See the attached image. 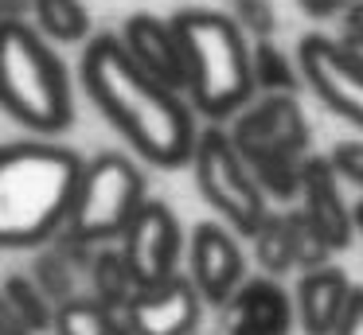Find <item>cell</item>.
Wrapping results in <instances>:
<instances>
[{"label": "cell", "mask_w": 363, "mask_h": 335, "mask_svg": "<svg viewBox=\"0 0 363 335\" xmlns=\"http://www.w3.org/2000/svg\"><path fill=\"white\" fill-rule=\"evenodd\" d=\"M188 277L207 304L223 308L246 285V257L238 238L223 222H199L188 238Z\"/></svg>", "instance_id": "obj_10"}, {"label": "cell", "mask_w": 363, "mask_h": 335, "mask_svg": "<svg viewBox=\"0 0 363 335\" xmlns=\"http://www.w3.org/2000/svg\"><path fill=\"white\" fill-rule=\"evenodd\" d=\"M0 109L35 132H63L74 121L71 78L24 20L0 23Z\"/></svg>", "instance_id": "obj_4"}, {"label": "cell", "mask_w": 363, "mask_h": 335, "mask_svg": "<svg viewBox=\"0 0 363 335\" xmlns=\"http://www.w3.org/2000/svg\"><path fill=\"white\" fill-rule=\"evenodd\" d=\"M297 327L293 296L277 277H254L223 304V335H289Z\"/></svg>", "instance_id": "obj_13"}, {"label": "cell", "mask_w": 363, "mask_h": 335, "mask_svg": "<svg viewBox=\"0 0 363 335\" xmlns=\"http://www.w3.org/2000/svg\"><path fill=\"white\" fill-rule=\"evenodd\" d=\"M352 280L336 265H316V269L301 273L297 293H293V312H297V327L305 335H336L340 319L352 300Z\"/></svg>", "instance_id": "obj_15"}, {"label": "cell", "mask_w": 363, "mask_h": 335, "mask_svg": "<svg viewBox=\"0 0 363 335\" xmlns=\"http://www.w3.org/2000/svg\"><path fill=\"white\" fill-rule=\"evenodd\" d=\"M28 4H32V0H0V23H9V20H24Z\"/></svg>", "instance_id": "obj_28"}, {"label": "cell", "mask_w": 363, "mask_h": 335, "mask_svg": "<svg viewBox=\"0 0 363 335\" xmlns=\"http://www.w3.org/2000/svg\"><path fill=\"white\" fill-rule=\"evenodd\" d=\"M32 12L43 35L59 43H79L90 31V12L82 8V0H32Z\"/></svg>", "instance_id": "obj_19"}, {"label": "cell", "mask_w": 363, "mask_h": 335, "mask_svg": "<svg viewBox=\"0 0 363 335\" xmlns=\"http://www.w3.org/2000/svg\"><path fill=\"white\" fill-rule=\"evenodd\" d=\"M336 335H363V288H352V300H347V312L340 319Z\"/></svg>", "instance_id": "obj_25"}, {"label": "cell", "mask_w": 363, "mask_h": 335, "mask_svg": "<svg viewBox=\"0 0 363 335\" xmlns=\"http://www.w3.org/2000/svg\"><path fill=\"white\" fill-rule=\"evenodd\" d=\"M121 43L157 82L172 86V90H188V62H184V47L172 20L164 23L160 16H149V12L129 16Z\"/></svg>", "instance_id": "obj_14"}, {"label": "cell", "mask_w": 363, "mask_h": 335, "mask_svg": "<svg viewBox=\"0 0 363 335\" xmlns=\"http://www.w3.org/2000/svg\"><path fill=\"white\" fill-rule=\"evenodd\" d=\"M121 324L113 308L98 296H71L55 308V335H118Z\"/></svg>", "instance_id": "obj_17"}, {"label": "cell", "mask_w": 363, "mask_h": 335, "mask_svg": "<svg viewBox=\"0 0 363 335\" xmlns=\"http://www.w3.org/2000/svg\"><path fill=\"white\" fill-rule=\"evenodd\" d=\"M191 168H196V183L203 191V199L215 207V215L235 234L254 238V230L266 222L269 207H266V191L254 179L246 156L238 152L235 137L227 129H219V125L203 129L196 140Z\"/></svg>", "instance_id": "obj_7"}, {"label": "cell", "mask_w": 363, "mask_h": 335, "mask_svg": "<svg viewBox=\"0 0 363 335\" xmlns=\"http://www.w3.org/2000/svg\"><path fill=\"white\" fill-rule=\"evenodd\" d=\"M90 280H94V296L113 312H125V304L137 296L133 273L125 265V254L121 249H106V254L94 257V269H90Z\"/></svg>", "instance_id": "obj_18"}, {"label": "cell", "mask_w": 363, "mask_h": 335, "mask_svg": "<svg viewBox=\"0 0 363 335\" xmlns=\"http://www.w3.org/2000/svg\"><path fill=\"white\" fill-rule=\"evenodd\" d=\"M250 242L266 277H281V273L297 269V242H293L289 215H266V222L254 230Z\"/></svg>", "instance_id": "obj_16"}, {"label": "cell", "mask_w": 363, "mask_h": 335, "mask_svg": "<svg viewBox=\"0 0 363 335\" xmlns=\"http://www.w3.org/2000/svg\"><path fill=\"white\" fill-rule=\"evenodd\" d=\"M301 210H305V218L316 226V234L328 242L332 254L352 246V234L359 230V226H355V210L344 203L340 176H336L328 156H308L305 160V176H301Z\"/></svg>", "instance_id": "obj_12"}, {"label": "cell", "mask_w": 363, "mask_h": 335, "mask_svg": "<svg viewBox=\"0 0 363 335\" xmlns=\"http://www.w3.org/2000/svg\"><path fill=\"white\" fill-rule=\"evenodd\" d=\"M254 86L262 93H293L297 90V74H293L289 59L274 43H266V39L254 47Z\"/></svg>", "instance_id": "obj_21"}, {"label": "cell", "mask_w": 363, "mask_h": 335, "mask_svg": "<svg viewBox=\"0 0 363 335\" xmlns=\"http://www.w3.org/2000/svg\"><path fill=\"white\" fill-rule=\"evenodd\" d=\"M188 62L191 109L207 121L238 117L254 101V51L235 20L207 8H191L172 20Z\"/></svg>", "instance_id": "obj_3"}, {"label": "cell", "mask_w": 363, "mask_h": 335, "mask_svg": "<svg viewBox=\"0 0 363 335\" xmlns=\"http://www.w3.org/2000/svg\"><path fill=\"white\" fill-rule=\"evenodd\" d=\"M355 226H359V234H363V203L355 207Z\"/></svg>", "instance_id": "obj_29"}, {"label": "cell", "mask_w": 363, "mask_h": 335, "mask_svg": "<svg viewBox=\"0 0 363 335\" xmlns=\"http://www.w3.org/2000/svg\"><path fill=\"white\" fill-rule=\"evenodd\" d=\"M297 62L316 98L363 129V62H355L344 47L324 35L301 39Z\"/></svg>", "instance_id": "obj_9"}, {"label": "cell", "mask_w": 363, "mask_h": 335, "mask_svg": "<svg viewBox=\"0 0 363 335\" xmlns=\"http://www.w3.org/2000/svg\"><path fill=\"white\" fill-rule=\"evenodd\" d=\"M199 316H203V296L191 285V277L176 273L164 285L141 288L125 304L121 324L133 335H196Z\"/></svg>", "instance_id": "obj_11"}, {"label": "cell", "mask_w": 363, "mask_h": 335, "mask_svg": "<svg viewBox=\"0 0 363 335\" xmlns=\"http://www.w3.org/2000/svg\"><path fill=\"white\" fill-rule=\"evenodd\" d=\"M86 164L59 144H0V249H28L71 218Z\"/></svg>", "instance_id": "obj_2"}, {"label": "cell", "mask_w": 363, "mask_h": 335, "mask_svg": "<svg viewBox=\"0 0 363 335\" xmlns=\"http://www.w3.org/2000/svg\"><path fill=\"white\" fill-rule=\"evenodd\" d=\"M0 293H4V300L16 308V316L24 319L32 331H48V327H55V308H59V304L51 300V296L43 293L35 280H28V277H9Z\"/></svg>", "instance_id": "obj_20"}, {"label": "cell", "mask_w": 363, "mask_h": 335, "mask_svg": "<svg viewBox=\"0 0 363 335\" xmlns=\"http://www.w3.org/2000/svg\"><path fill=\"white\" fill-rule=\"evenodd\" d=\"M141 207L145 179L133 168V160L118 152H102L82 168L79 195H74L71 218H67V234H71V242H82V246L121 238Z\"/></svg>", "instance_id": "obj_6"}, {"label": "cell", "mask_w": 363, "mask_h": 335, "mask_svg": "<svg viewBox=\"0 0 363 335\" xmlns=\"http://www.w3.org/2000/svg\"><path fill=\"white\" fill-rule=\"evenodd\" d=\"M235 16H238V28L242 31H254L258 39H266L274 31V8L269 0H235Z\"/></svg>", "instance_id": "obj_23"}, {"label": "cell", "mask_w": 363, "mask_h": 335, "mask_svg": "<svg viewBox=\"0 0 363 335\" xmlns=\"http://www.w3.org/2000/svg\"><path fill=\"white\" fill-rule=\"evenodd\" d=\"M121 254L133 273L137 293L152 285H164L176 277V265L184 254V234L176 215L157 199H145V207L137 210V218L129 222V230L121 234Z\"/></svg>", "instance_id": "obj_8"}, {"label": "cell", "mask_w": 363, "mask_h": 335, "mask_svg": "<svg viewBox=\"0 0 363 335\" xmlns=\"http://www.w3.org/2000/svg\"><path fill=\"white\" fill-rule=\"evenodd\" d=\"M254 179L274 199H297L308 160V125L293 93H262L230 125Z\"/></svg>", "instance_id": "obj_5"}, {"label": "cell", "mask_w": 363, "mask_h": 335, "mask_svg": "<svg viewBox=\"0 0 363 335\" xmlns=\"http://www.w3.org/2000/svg\"><path fill=\"white\" fill-rule=\"evenodd\" d=\"M328 160H332V168H336V176L344 179V183H352L363 191V140H340Z\"/></svg>", "instance_id": "obj_22"}, {"label": "cell", "mask_w": 363, "mask_h": 335, "mask_svg": "<svg viewBox=\"0 0 363 335\" xmlns=\"http://www.w3.org/2000/svg\"><path fill=\"white\" fill-rule=\"evenodd\" d=\"M347 4H352V0H301V8H305L308 16H332Z\"/></svg>", "instance_id": "obj_27"}, {"label": "cell", "mask_w": 363, "mask_h": 335, "mask_svg": "<svg viewBox=\"0 0 363 335\" xmlns=\"http://www.w3.org/2000/svg\"><path fill=\"white\" fill-rule=\"evenodd\" d=\"M0 335H35L32 327L16 316V308L4 300V293H0Z\"/></svg>", "instance_id": "obj_26"}, {"label": "cell", "mask_w": 363, "mask_h": 335, "mask_svg": "<svg viewBox=\"0 0 363 335\" xmlns=\"http://www.w3.org/2000/svg\"><path fill=\"white\" fill-rule=\"evenodd\" d=\"M82 82L106 121L157 168H180L196 156V117L180 90L157 82L118 35L90 39L82 55Z\"/></svg>", "instance_id": "obj_1"}, {"label": "cell", "mask_w": 363, "mask_h": 335, "mask_svg": "<svg viewBox=\"0 0 363 335\" xmlns=\"http://www.w3.org/2000/svg\"><path fill=\"white\" fill-rule=\"evenodd\" d=\"M344 31H347V39L340 47H344L355 62H363V0H352V4L344 8Z\"/></svg>", "instance_id": "obj_24"}]
</instances>
